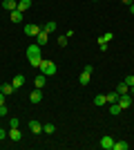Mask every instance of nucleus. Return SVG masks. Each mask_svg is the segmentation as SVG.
Returning a JSON list of instances; mask_svg holds the SVG:
<instances>
[{
  "instance_id": "obj_1",
  "label": "nucleus",
  "mask_w": 134,
  "mask_h": 150,
  "mask_svg": "<svg viewBox=\"0 0 134 150\" xmlns=\"http://www.w3.org/2000/svg\"><path fill=\"white\" fill-rule=\"evenodd\" d=\"M27 61H29V65H32V67H40L43 56H40V45H38V43H32L29 47H27Z\"/></svg>"
},
{
  "instance_id": "obj_2",
  "label": "nucleus",
  "mask_w": 134,
  "mask_h": 150,
  "mask_svg": "<svg viewBox=\"0 0 134 150\" xmlns=\"http://www.w3.org/2000/svg\"><path fill=\"white\" fill-rule=\"evenodd\" d=\"M40 72H43V74L45 76H54V74H56V63H54V61H45V58H43V61H40Z\"/></svg>"
},
{
  "instance_id": "obj_3",
  "label": "nucleus",
  "mask_w": 134,
  "mask_h": 150,
  "mask_svg": "<svg viewBox=\"0 0 134 150\" xmlns=\"http://www.w3.org/2000/svg\"><path fill=\"white\" fill-rule=\"evenodd\" d=\"M92 72H94V67H92V65H85V69L83 72H81V76H78V83H81V85H89V79H92Z\"/></svg>"
},
{
  "instance_id": "obj_4",
  "label": "nucleus",
  "mask_w": 134,
  "mask_h": 150,
  "mask_svg": "<svg viewBox=\"0 0 134 150\" xmlns=\"http://www.w3.org/2000/svg\"><path fill=\"white\" fill-rule=\"evenodd\" d=\"M132 101H134L132 94H121V96H119V105H121V110L130 108V105H132Z\"/></svg>"
},
{
  "instance_id": "obj_5",
  "label": "nucleus",
  "mask_w": 134,
  "mask_h": 150,
  "mask_svg": "<svg viewBox=\"0 0 134 150\" xmlns=\"http://www.w3.org/2000/svg\"><path fill=\"white\" fill-rule=\"evenodd\" d=\"M101 148L103 150H112V148H114V139L109 137V134H105V137L101 139Z\"/></svg>"
},
{
  "instance_id": "obj_6",
  "label": "nucleus",
  "mask_w": 134,
  "mask_h": 150,
  "mask_svg": "<svg viewBox=\"0 0 134 150\" xmlns=\"http://www.w3.org/2000/svg\"><path fill=\"white\" fill-rule=\"evenodd\" d=\"M47 40H49V34H47L45 29H40V31H38V36H36V43H38L40 47H45V45H47Z\"/></svg>"
},
{
  "instance_id": "obj_7",
  "label": "nucleus",
  "mask_w": 134,
  "mask_h": 150,
  "mask_svg": "<svg viewBox=\"0 0 134 150\" xmlns=\"http://www.w3.org/2000/svg\"><path fill=\"white\" fill-rule=\"evenodd\" d=\"M40 29H43V27H38V25H25V34L27 36H38Z\"/></svg>"
},
{
  "instance_id": "obj_8",
  "label": "nucleus",
  "mask_w": 134,
  "mask_h": 150,
  "mask_svg": "<svg viewBox=\"0 0 134 150\" xmlns=\"http://www.w3.org/2000/svg\"><path fill=\"white\" fill-rule=\"evenodd\" d=\"M29 101H32V103H40V101H43V92H40L38 88L32 90V94H29Z\"/></svg>"
},
{
  "instance_id": "obj_9",
  "label": "nucleus",
  "mask_w": 134,
  "mask_h": 150,
  "mask_svg": "<svg viewBox=\"0 0 134 150\" xmlns=\"http://www.w3.org/2000/svg\"><path fill=\"white\" fill-rule=\"evenodd\" d=\"M2 9H7V11L18 9V0H2Z\"/></svg>"
},
{
  "instance_id": "obj_10",
  "label": "nucleus",
  "mask_w": 134,
  "mask_h": 150,
  "mask_svg": "<svg viewBox=\"0 0 134 150\" xmlns=\"http://www.w3.org/2000/svg\"><path fill=\"white\" fill-rule=\"evenodd\" d=\"M11 85L16 90H20L22 85H25V76H22V74H16V76H13V81H11Z\"/></svg>"
},
{
  "instance_id": "obj_11",
  "label": "nucleus",
  "mask_w": 134,
  "mask_h": 150,
  "mask_svg": "<svg viewBox=\"0 0 134 150\" xmlns=\"http://www.w3.org/2000/svg\"><path fill=\"white\" fill-rule=\"evenodd\" d=\"M0 92L5 94V96H9V94H13V92H16V88H13L11 83H2V85H0Z\"/></svg>"
},
{
  "instance_id": "obj_12",
  "label": "nucleus",
  "mask_w": 134,
  "mask_h": 150,
  "mask_svg": "<svg viewBox=\"0 0 134 150\" xmlns=\"http://www.w3.org/2000/svg\"><path fill=\"white\" fill-rule=\"evenodd\" d=\"M9 139H11V141H20V139H22V132H20L18 128H9Z\"/></svg>"
},
{
  "instance_id": "obj_13",
  "label": "nucleus",
  "mask_w": 134,
  "mask_h": 150,
  "mask_svg": "<svg viewBox=\"0 0 134 150\" xmlns=\"http://www.w3.org/2000/svg\"><path fill=\"white\" fill-rule=\"evenodd\" d=\"M29 130L34 132V134H40V132H43V123H38V121H29Z\"/></svg>"
},
{
  "instance_id": "obj_14",
  "label": "nucleus",
  "mask_w": 134,
  "mask_h": 150,
  "mask_svg": "<svg viewBox=\"0 0 134 150\" xmlns=\"http://www.w3.org/2000/svg\"><path fill=\"white\" fill-rule=\"evenodd\" d=\"M9 18H11V23H16V25H18V23H22V18H25V16H22V11H18V9H13Z\"/></svg>"
},
{
  "instance_id": "obj_15",
  "label": "nucleus",
  "mask_w": 134,
  "mask_h": 150,
  "mask_svg": "<svg viewBox=\"0 0 134 150\" xmlns=\"http://www.w3.org/2000/svg\"><path fill=\"white\" fill-rule=\"evenodd\" d=\"M45 83H47V76H45V74H38V76H36V81H34V85H36L38 90H43Z\"/></svg>"
},
{
  "instance_id": "obj_16",
  "label": "nucleus",
  "mask_w": 134,
  "mask_h": 150,
  "mask_svg": "<svg viewBox=\"0 0 134 150\" xmlns=\"http://www.w3.org/2000/svg\"><path fill=\"white\" fill-rule=\"evenodd\" d=\"M119 96H121V94L116 92V90H114V92H109V94H105V99H107L109 105H112V103H119Z\"/></svg>"
},
{
  "instance_id": "obj_17",
  "label": "nucleus",
  "mask_w": 134,
  "mask_h": 150,
  "mask_svg": "<svg viewBox=\"0 0 134 150\" xmlns=\"http://www.w3.org/2000/svg\"><path fill=\"white\" fill-rule=\"evenodd\" d=\"M29 7H32V0H18V11H22V13H25L27 9H29Z\"/></svg>"
},
{
  "instance_id": "obj_18",
  "label": "nucleus",
  "mask_w": 134,
  "mask_h": 150,
  "mask_svg": "<svg viewBox=\"0 0 134 150\" xmlns=\"http://www.w3.org/2000/svg\"><path fill=\"white\" fill-rule=\"evenodd\" d=\"M116 92H119V94H130V85H128L125 81L119 83V85H116Z\"/></svg>"
},
{
  "instance_id": "obj_19",
  "label": "nucleus",
  "mask_w": 134,
  "mask_h": 150,
  "mask_svg": "<svg viewBox=\"0 0 134 150\" xmlns=\"http://www.w3.org/2000/svg\"><path fill=\"white\" fill-rule=\"evenodd\" d=\"M128 148H130L128 141H114V148L112 150H128Z\"/></svg>"
},
{
  "instance_id": "obj_20",
  "label": "nucleus",
  "mask_w": 134,
  "mask_h": 150,
  "mask_svg": "<svg viewBox=\"0 0 134 150\" xmlns=\"http://www.w3.org/2000/svg\"><path fill=\"white\" fill-rule=\"evenodd\" d=\"M105 103H107L105 94H98V96H94V105H105Z\"/></svg>"
},
{
  "instance_id": "obj_21",
  "label": "nucleus",
  "mask_w": 134,
  "mask_h": 150,
  "mask_svg": "<svg viewBox=\"0 0 134 150\" xmlns=\"http://www.w3.org/2000/svg\"><path fill=\"white\" fill-rule=\"evenodd\" d=\"M43 132H47V134H54V132H56V125H54V123H45V125H43Z\"/></svg>"
},
{
  "instance_id": "obj_22",
  "label": "nucleus",
  "mask_w": 134,
  "mask_h": 150,
  "mask_svg": "<svg viewBox=\"0 0 134 150\" xmlns=\"http://www.w3.org/2000/svg\"><path fill=\"white\" fill-rule=\"evenodd\" d=\"M43 29L47 31V34H51V31H56V23H54V20H49L47 25H43Z\"/></svg>"
},
{
  "instance_id": "obj_23",
  "label": "nucleus",
  "mask_w": 134,
  "mask_h": 150,
  "mask_svg": "<svg viewBox=\"0 0 134 150\" xmlns=\"http://www.w3.org/2000/svg\"><path fill=\"white\" fill-rule=\"evenodd\" d=\"M112 38H114V34H112V31H105L103 36H98V40H103V43H109Z\"/></svg>"
},
{
  "instance_id": "obj_24",
  "label": "nucleus",
  "mask_w": 134,
  "mask_h": 150,
  "mask_svg": "<svg viewBox=\"0 0 134 150\" xmlns=\"http://www.w3.org/2000/svg\"><path fill=\"white\" fill-rule=\"evenodd\" d=\"M121 112V105H119V103H112V105H109V114H119Z\"/></svg>"
},
{
  "instance_id": "obj_25",
  "label": "nucleus",
  "mask_w": 134,
  "mask_h": 150,
  "mask_svg": "<svg viewBox=\"0 0 134 150\" xmlns=\"http://www.w3.org/2000/svg\"><path fill=\"white\" fill-rule=\"evenodd\" d=\"M58 45H60V47L67 45V34H65V36H58Z\"/></svg>"
},
{
  "instance_id": "obj_26",
  "label": "nucleus",
  "mask_w": 134,
  "mask_h": 150,
  "mask_svg": "<svg viewBox=\"0 0 134 150\" xmlns=\"http://www.w3.org/2000/svg\"><path fill=\"white\" fill-rule=\"evenodd\" d=\"M125 83H128L130 88H132V85H134V74H130V76H125Z\"/></svg>"
},
{
  "instance_id": "obj_27",
  "label": "nucleus",
  "mask_w": 134,
  "mask_h": 150,
  "mask_svg": "<svg viewBox=\"0 0 134 150\" xmlns=\"http://www.w3.org/2000/svg\"><path fill=\"white\" fill-rule=\"evenodd\" d=\"M7 137H9V132H7V130H2V128H0V141H2V139H7Z\"/></svg>"
},
{
  "instance_id": "obj_28",
  "label": "nucleus",
  "mask_w": 134,
  "mask_h": 150,
  "mask_svg": "<svg viewBox=\"0 0 134 150\" xmlns=\"http://www.w3.org/2000/svg\"><path fill=\"white\" fill-rule=\"evenodd\" d=\"M98 47H101V52L107 50V43H103V40H98Z\"/></svg>"
},
{
  "instance_id": "obj_29",
  "label": "nucleus",
  "mask_w": 134,
  "mask_h": 150,
  "mask_svg": "<svg viewBox=\"0 0 134 150\" xmlns=\"http://www.w3.org/2000/svg\"><path fill=\"white\" fill-rule=\"evenodd\" d=\"M9 125H11V128H18V119H16V117H13V119L9 121Z\"/></svg>"
},
{
  "instance_id": "obj_30",
  "label": "nucleus",
  "mask_w": 134,
  "mask_h": 150,
  "mask_svg": "<svg viewBox=\"0 0 134 150\" xmlns=\"http://www.w3.org/2000/svg\"><path fill=\"white\" fill-rule=\"evenodd\" d=\"M7 114V105H0V117H5Z\"/></svg>"
},
{
  "instance_id": "obj_31",
  "label": "nucleus",
  "mask_w": 134,
  "mask_h": 150,
  "mask_svg": "<svg viewBox=\"0 0 134 150\" xmlns=\"http://www.w3.org/2000/svg\"><path fill=\"white\" fill-rule=\"evenodd\" d=\"M0 105H5V94L0 92Z\"/></svg>"
},
{
  "instance_id": "obj_32",
  "label": "nucleus",
  "mask_w": 134,
  "mask_h": 150,
  "mask_svg": "<svg viewBox=\"0 0 134 150\" xmlns=\"http://www.w3.org/2000/svg\"><path fill=\"white\" fill-rule=\"evenodd\" d=\"M130 13H132V16H134V2H132V5H130Z\"/></svg>"
},
{
  "instance_id": "obj_33",
  "label": "nucleus",
  "mask_w": 134,
  "mask_h": 150,
  "mask_svg": "<svg viewBox=\"0 0 134 150\" xmlns=\"http://www.w3.org/2000/svg\"><path fill=\"white\" fill-rule=\"evenodd\" d=\"M123 5H132V0H121Z\"/></svg>"
},
{
  "instance_id": "obj_34",
  "label": "nucleus",
  "mask_w": 134,
  "mask_h": 150,
  "mask_svg": "<svg viewBox=\"0 0 134 150\" xmlns=\"http://www.w3.org/2000/svg\"><path fill=\"white\" fill-rule=\"evenodd\" d=\"M130 94H132V96H134V85H132V88H130Z\"/></svg>"
},
{
  "instance_id": "obj_35",
  "label": "nucleus",
  "mask_w": 134,
  "mask_h": 150,
  "mask_svg": "<svg viewBox=\"0 0 134 150\" xmlns=\"http://www.w3.org/2000/svg\"><path fill=\"white\" fill-rule=\"evenodd\" d=\"M132 2H134V0H132Z\"/></svg>"
}]
</instances>
